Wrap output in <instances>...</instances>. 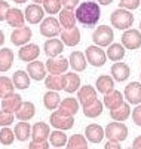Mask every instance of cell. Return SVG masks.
<instances>
[{
  "label": "cell",
  "instance_id": "obj_1",
  "mask_svg": "<svg viewBox=\"0 0 141 149\" xmlns=\"http://www.w3.org/2000/svg\"><path fill=\"white\" fill-rule=\"evenodd\" d=\"M76 19H77L82 26L85 27H94L95 24L100 21L101 17V9L98 3L94 2H83L80 3L74 10Z\"/></svg>",
  "mask_w": 141,
  "mask_h": 149
},
{
  "label": "cell",
  "instance_id": "obj_2",
  "mask_svg": "<svg viewBox=\"0 0 141 149\" xmlns=\"http://www.w3.org/2000/svg\"><path fill=\"white\" fill-rule=\"evenodd\" d=\"M110 22L113 27H116L118 30H129L134 24V15L126 9H116L113 10V14L110 15Z\"/></svg>",
  "mask_w": 141,
  "mask_h": 149
},
{
  "label": "cell",
  "instance_id": "obj_3",
  "mask_svg": "<svg viewBox=\"0 0 141 149\" xmlns=\"http://www.w3.org/2000/svg\"><path fill=\"white\" fill-rule=\"evenodd\" d=\"M85 57L88 60V63L94 67H102L106 64V61L109 60L106 51L101 46H97V45L88 46L86 51H85Z\"/></svg>",
  "mask_w": 141,
  "mask_h": 149
},
{
  "label": "cell",
  "instance_id": "obj_4",
  "mask_svg": "<svg viewBox=\"0 0 141 149\" xmlns=\"http://www.w3.org/2000/svg\"><path fill=\"white\" fill-rule=\"evenodd\" d=\"M114 39V33H113V29L109 27V26H100L95 29L94 34H92V40L97 46H110L111 42Z\"/></svg>",
  "mask_w": 141,
  "mask_h": 149
},
{
  "label": "cell",
  "instance_id": "obj_5",
  "mask_svg": "<svg viewBox=\"0 0 141 149\" xmlns=\"http://www.w3.org/2000/svg\"><path fill=\"white\" fill-rule=\"evenodd\" d=\"M106 137L114 142H123L128 137V127L123 122H110L106 127Z\"/></svg>",
  "mask_w": 141,
  "mask_h": 149
},
{
  "label": "cell",
  "instance_id": "obj_6",
  "mask_svg": "<svg viewBox=\"0 0 141 149\" xmlns=\"http://www.w3.org/2000/svg\"><path fill=\"white\" fill-rule=\"evenodd\" d=\"M39 29H40V34L45 36V37H49V39H54L55 36L61 34V30H62L59 21L57 18H54V17L45 18L40 22V27Z\"/></svg>",
  "mask_w": 141,
  "mask_h": 149
},
{
  "label": "cell",
  "instance_id": "obj_7",
  "mask_svg": "<svg viewBox=\"0 0 141 149\" xmlns=\"http://www.w3.org/2000/svg\"><path fill=\"white\" fill-rule=\"evenodd\" d=\"M122 45L129 51H135V49L141 48V31L137 29L126 30L122 34Z\"/></svg>",
  "mask_w": 141,
  "mask_h": 149
},
{
  "label": "cell",
  "instance_id": "obj_8",
  "mask_svg": "<svg viewBox=\"0 0 141 149\" xmlns=\"http://www.w3.org/2000/svg\"><path fill=\"white\" fill-rule=\"evenodd\" d=\"M68 60L64 58V57H54V58H49L46 60V70L50 73V74H64L67 73L68 70Z\"/></svg>",
  "mask_w": 141,
  "mask_h": 149
},
{
  "label": "cell",
  "instance_id": "obj_9",
  "mask_svg": "<svg viewBox=\"0 0 141 149\" xmlns=\"http://www.w3.org/2000/svg\"><path fill=\"white\" fill-rule=\"evenodd\" d=\"M49 122L55 130H62V131H67L70 128H73L74 125V118L73 116H64L58 112H54L49 118Z\"/></svg>",
  "mask_w": 141,
  "mask_h": 149
},
{
  "label": "cell",
  "instance_id": "obj_10",
  "mask_svg": "<svg viewBox=\"0 0 141 149\" xmlns=\"http://www.w3.org/2000/svg\"><path fill=\"white\" fill-rule=\"evenodd\" d=\"M39 55H40V48L37 43H27V45L21 46V49L18 51V57H19L21 61H24V63L36 61Z\"/></svg>",
  "mask_w": 141,
  "mask_h": 149
},
{
  "label": "cell",
  "instance_id": "obj_11",
  "mask_svg": "<svg viewBox=\"0 0 141 149\" xmlns=\"http://www.w3.org/2000/svg\"><path fill=\"white\" fill-rule=\"evenodd\" d=\"M25 21H28L30 24H39L45 19V9L40 6V5H28L25 8Z\"/></svg>",
  "mask_w": 141,
  "mask_h": 149
},
{
  "label": "cell",
  "instance_id": "obj_12",
  "mask_svg": "<svg viewBox=\"0 0 141 149\" xmlns=\"http://www.w3.org/2000/svg\"><path fill=\"white\" fill-rule=\"evenodd\" d=\"M31 29L30 27H19V29H15L10 34V42L14 43L15 46H24L27 45L31 39Z\"/></svg>",
  "mask_w": 141,
  "mask_h": 149
},
{
  "label": "cell",
  "instance_id": "obj_13",
  "mask_svg": "<svg viewBox=\"0 0 141 149\" xmlns=\"http://www.w3.org/2000/svg\"><path fill=\"white\" fill-rule=\"evenodd\" d=\"M125 98L129 104L141 103V82H131L125 86Z\"/></svg>",
  "mask_w": 141,
  "mask_h": 149
},
{
  "label": "cell",
  "instance_id": "obj_14",
  "mask_svg": "<svg viewBox=\"0 0 141 149\" xmlns=\"http://www.w3.org/2000/svg\"><path fill=\"white\" fill-rule=\"evenodd\" d=\"M57 112L61 113V115H64V116H74L79 112V102L73 97L64 98V100H61Z\"/></svg>",
  "mask_w": 141,
  "mask_h": 149
},
{
  "label": "cell",
  "instance_id": "obj_15",
  "mask_svg": "<svg viewBox=\"0 0 141 149\" xmlns=\"http://www.w3.org/2000/svg\"><path fill=\"white\" fill-rule=\"evenodd\" d=\"M61 40L67 46H77L80 42V30L77 27L73 29H62L61 30Z\"/></svg>",
  "mask_w": 141,
  "mask_h": 149
},
{
  "label": "cell",
  "instance_id": "obj_16",
  "mask_svg": "<svg viewBox=\"0 0 141 149\" xmlns=\"http://www.w3.org/2000/svg\"><path fill=\"white\" fill-rule=\"evenodd\" d=\"M110 73H111V78L116 81V82H125L131 74V69L126 63H114L110 69Z\"/></svg>",
  "mask_w": 141,
  "mask_h": 149
},
{
  "label": "cell",
  "instance_id": "obj_17",
  "mask_svg": "<svg viewBox=\"0 0 141 149\" xmlns=\"http://www.w3.org/2000/svg\"><path fill=\"white\" fill-rule=\"evenodd\" d=\"M77 98H79V103L82 104V107L88 106L97 100V90L91 85H83L77 91Z\"/></svg>",
  "mask_w": 141,
  "mask_h": 149
},
{
  "label": "cell",
  "instance_id": "obj_18",
  "mask_svg": "<svg viewBox=\"0 0 141 149\" xmlns=\"http://www.w3.org/2000/svg\"><path fill=\"white\" fill-rule=\"evenodd\" d=\"M25 72H27L30 74V78L34 79V81H43L46 78V66H45V63L37 61V60L28 63Z\"/></svg>",
  "mask_w": 141,
  "mask_h": 149
},
{
  "label": "cell",
  "instance_id": "obj_19",
  "mask_svg": "<svg viewBox=\"0 0 141 149\" xmlns=\"http://www.w3.org/2000/svg\"><path fill=\"white\" fill-rule=\"evenodd\" d=\"M104 128L98 124H91L85 128V137L88 139V142H92V143H101L102 139H104Z\"/></svg>",
  "mask_w": 141,
  "mask_h": 149
},
{
  "label": "cell",
  "instance_id": "obj_20",
  "mask_svg": "<svg viewBox=\"0 0 141 149\" xmlns=\"http://www.w3.org/2000/svg\"><path fill=\"white\" fill-rule=\"evenodd\" d=\"M49 134H50V130L46 122H36L31 127L33 142H45L49 139Z\"/></svg>",
  "mask_w": 141,
  "mask_h": 149
},
{
  "label": "cell",
  "instance_id": "obj_21",
  "mask_svg": "<svg viewBox=\"0 0 141 149\" xmlns=\"http://www.w3.org/2000/svg\"><path fill=\"white\" fill-rule=\"evenodd\" d=\"M6 22L9 24L10 27H14V29L24 27L25 15L22 14V10H21V9H18V8H10L9 12L6 14Z\"/></svg>",
  "mask_w": 141,
  "mask_h": 149
},
{
  "label": "cell",
  "instance_id": "obj_22",
  "mask_svg": "<svg viewBox=\"0 0 141 149\" xmlns=\"http://www.w3.org/2000/svg\"><path fill=\"white\" fill-rule=\"evenodd\" d=\"M2 109H5V110H8V112H17L19 107H21V104H22V98H21V95L19 94H17V93H12V94H9V95H6L5 98H2Z\"/></svg>",
  "mask_w": 141,
  "mask_h": 149
},
{
  "label": "cell",
  "instance_id": "obj_23",
  "mask_svg": "<svg viewBox=\"0 0 141 149\" xmlns=\"http://www.w3.org/2000/svg\"><path fill=\"white\" fill-rule=\"evenodd\" d=\"M45 86L50 91H61L66 86V74H48L45 78Z\"/></svg>",
  "mask_w": 141,
  "mask_h": 149
},
{
  "label": "cell",
  "instance_id": "obj_24",
  "mask_svg": "<svg viewBox=\"0 0 141 149\" xmlns=\"http://www.w3.org/2000/svg\"><path fill=\"white\" fill-rule=\"evenodd\" d=\"M58 21H59L62 29H73V27H76V22H77L74 10L73 9H67V8L61 9L59 15H58Z\"/></svg>",
  "mask_w": 141,
  "mask_h": 149
},
{
  "label": "cell",
  "instance_id": "obj_25",
  "mask_svg": "<svg viewBox=\"0 0 141 149\" xmlns=\"http://www.w3.org/2000/svg\"><path fill=\"white\" fill-rule=\"evenodd\" d=\"M123 103V94L118 90H113L107 94H104V100H102V104H104L109 110L116 109L118 106H120Z\"/></svg>",
  "mask_w": 141,
  "mask_h": 149
},
{
  "label": "cell",
  "instance_id": "obj_26",
  "mask_svg": "<svg viewBox=\"0 0 141 149\" xmlns=\"http://www.w3.org/2000/svg\"><path fill=\"white\" fill-rule=\"evenodd\" d=\"M43 48H45V54L49 58H54V57H58L64 51V43L61 39H48Z\"/></svg>",
  "mask_w": 141,
  "mask_h": 149
},
{
  "label": "cell",
  "instance_id": "obj_27",
  "mask_svg": "<svg viewBox=\"0 0 141 149\" xmlns=\"http://www.w3.org/2000/svg\"><path fill=\"white\" fill-rule=\"evenodd\" d=\"M88 66V60L83 52L80 51H73L70 54V67L74 72H83Z\"/></svg>",
  "mask_w": 141,
  "mask_h": 149
},
{
  "label": "cell",
  "instance_id": "obj_28",
  "mask_svg": "<svg viewBox=\"0 0 141 149\" xmlns=\"http://www.w3.org/2000/svg\"><path fill=\"white\" fill-rule=\"evenodd\" d=\"M131 107H129V103L128 102H123L120 106H118L116 109H111L110 110V116L113 121H118V122H122V121H126L131 115Z\"/></svg>",
  "mask_w": 141,
  "mask_h": 149
},
{
  "label": "cell",
  "instance_id": "obj_29",
  "mask_svg": "<svg viewBox=\"0 0 141 149\" xmlns=\"http://www.w3.org/2000/svg\"><path fill=\"white\" fill-rule=\"evenodd\" d=\"M36 115V106L31 102H22L21 107L15 112V116L19 121H30Z\"/></svg>",
  "mask_w": 141,
  "mask_h": 149
},
{
  "label": "cell",
  "instance_id": "obj_30",
  "mask_svg": "<svg viewBox=\"0 0 141 149\" xmlns=\"http://www.w3.org/2000/svg\"><path fill=\"white\" fill-rule=\"evenodd\" d=\"M64 74H66V86H64V91L68 93V94L79 91V88H80V78H79V74L76 72H67Z\"/></svg>",
  "mask_w": 141,
  "mask_h": 149
},
{
  "label": "cell",
  "instance_id": "obj_31",
  "mask_svg": "<svg viewBox=\"0 0 141 149\" xmlns=\"http://www.w3.org/2000/svg\"><path fill=\"white\" fill-rule=\"evenodd\" d=\"M95 86H97L98 93L107 94V93L114 90V79L111 76H109V74H101V76L97 79V82H95Z\"/></svg>",
  "mask_w": 141,
  "mask_h": 149
},
{
  "label": "cell",
  "instance_id": "obj_32",
  "mask_svg": "<svg viewBox=\"0 0 141 149\" xmlns=\"http://www.w3.org/2000/svg\"><path fill=\"white\" fill-rule=\"evenodd\" d=\"M30 81H31L30 74L24 70H17L14 73V76H12V82H14L15 88L18 90H27L30 86Z\"/></svg>",
  "mask_w": 141,
  "mask_h": 149
},
{
  "label": "cell",
  "instance_id": "obj_33",
  "mask_svg": "<svg viewBox=\"0 0 141 149\" xmlns=\"http://www.w3.org/2000/svg\"><path fill=\"white\" fill-rule=\"evenodd\" d=\"M14 133H15V139L17 140L25 142V140H28V137L31 136V125L27 121H21V122H18L15 125Z\"/></svg>",
  "mask_w": 141,
  "mask_h": 149
},
{
  "label": "cell",
  "instance_id": "obj_34",
  "mask_svg": "<svg viewBox=\"0 0 141 149\" xmlns=\"http://www.w3.org/2000/svg\"><path fill=\"white\" fill-rule=\"evenodd\" d=\"M14 64V52L9 48L0 49V72H8Z\"/></svg>",
  "mask_w": 141,
  "mask_h": 149
},
{
  "label": "cell",
  "instance_id": "obj_35",
  "mask_svg": "<svg viewBox=\"0 0 141 149\" xmlns=\"http://www.w3.org/2000/svg\"><path fill=\"white\" fill-rule=\"evenodd\" d=\"M125 57V46L122 43H111L107 49V58L118 63V61L123 60Z\"/></svg>",
  "mask_w": 141,
  "mask_h": 149
},
{
  "label": "cell",
  "instance_id": "obj_36",
  "mask_svg": "<svg viewBox=\"0 0 141 149\" xmlns=\"http://www.w3.org/2000/svg\"><path fill=\"white\" fill-rule=\"evenodd\" d=\"M61 103V97L58 94V91H48L45 95H43V104L48 110H55L58 109Z\"/></svg>",
  "mask_w": 141,
  "mask_h": 149
},
{
  "label": "cell",
  "instance_id": "obj_37",
  "mask_svg": "<svg viewBox=\"0 0 141 149\" xmlns=\"http://www.w3.org/2000/svg\"><path fill=\"white\" fill-rule=\"evenodd\" d=\"M66 149H88V139L82 134H73L70 136Z\"/></svg>",
  "mask_w": 141,
  "mask_h": 149
},
{
  "label": "cell",
  "instance_id": "obj_38",
  "mask_svg": "<svg viewBox=\"0 0 141 149\" xmlns=\"http://www.w3.org/2000/svg\"><path fill=\"white\" fill-rule=\"evenodd\" d=\"M83 115L86 118H98L101 113H102V102H100L98 98L91 103V104H88V106H83Z\"/></svg>",
  "mask_w": 141,
  "mask_h": 149
},
{
  "label": "cell",
  "instance_id": "obj_39",
  "mask_svg": "<svg viewBox=\"0 0 141 149\" xmlns=\"http://www.w3.org/2000/svg\"><path fill=\"white\" fill-rule=\"evenodd\" d=\"M68 142L67 139V134L64 133L62 130H55L49 134V143L55 146V148H61V146H66Z\"/></svg>",
  "mask_w": 141,
  "mask_h": 149
},
{
  "label": "cell",
  "instance_id": "obj_40",
  "mask_svg": "<svg viewBox=\"0 0 141 149\" xmlns=\"http://www.w3.org/2000/svg\"><path fill=\"white\" fill-rule=\"evenodd\" d=\"M15 90V85L10 78L8 76H0V98H5L6 95L12 94Z\"/></svg>",
  "mask_w": 141,
  "mask_h": 149
},
{
  "label": "cell",
  "instance_id": "obj_41",
  "mask_svg": "<svg viewBox=\"0 0 141 149\" xmlns=\"http://www.w3.org/2000/svg\"><path fill=\"white\" fill-rule=\"evenodd\" d=\"M42 5H43L45 12L49 15H55L58 12H61V9H62L61 0H43Z\"/></svg>",
  "mask_w": 141,
  "mask_h": 149
},
{
  "label": "cell",
  "instance_id": "obj_42",
  "mask_svg": "<svg viewBox=\"0 0 141 149\" xmlns=\"http://www.w3.org/2000/svg\"><path fill=\"white\" fill-rule=\"evenodd\" d=\"M15 140V133L12 131L10 128L8 127H3L2 130H0V143L5 145V146H9L12 145Z\"/></svg>",
  "mask_w": 141,
  "mask_h": 149
},
{
  "label": "cell",
  "instance_id": "obj_43",
  "mask_svg": "<svg viewBox=\"0 0 141 149\" xmlns=\"http://www.w3.org/2000/svg\"><path fill=\"white\" fill-rule=\"evenodd\" d=\"M14 119H15V116H14V113H12V112H8V110H5V109L0 110V125H2V127L10 125V124L14 122Z\"/></svg>",
  "mask_w": 141,
  "mask_h": 149
},
{
  "label": "cell",
  "instance_id": "obj_44",
  "mask_svg": "<svg viewBox=\"0 0 141 149\" xmlns=\"http://www.w3.org/2000/svg\"><path fill=\"white\" fill-rule=\"evenodd\" d=\"M140 3H141V0H120L119 6L126 10H134L140 6Z\"/></svg>",
  "mask_w": 141,
  "mask_h": 149
},
{
  "label": "cell",
  "instance_id": "obj_45",
  "mask_svg": "<svg viewBox=\"0 0 141 149\" xmlns=\"http://www.w3.org/2000/svg\"><path fill=\"white\" fill-rule=\"evenodd\" d=\"M10 6L6 0H0V21H6V14L9 12Z\"/></svg>",
  "mask_w": 141,
  "mask_h": 149
},
{
  "label": "cell",
  "instance_id": "obj_46",
  "mask_svg": "<svg viewBox=\"0 0 141 149\" xmlns=\"http://www.w3.org/2000/svg\"><path fill=\"white\" fill-rule=\"evenodd\" d=\"M131 115H132V121L135 122V125L141 127V104H138V106L131 112Z\"/></svg>",
  "mask_w": 141,
  "mask_h": 149
},
{
  "label": "cell",
  "instance_id": "obj_47",
  "mask_svg": "<svg viewBox=\"0 0 141 149\" xmlns=\"http://www.w3.org/2000/svg\"><path fill=\"white\" fill-rule=\"evenodd\" d=\"M28 149H49V142H31L28 145Z\"/></svg>",
  "mask_w": 141,
  "mask_h": 149
},
{
  "label": "cell",
  "instance_id": "obj_48",
  "mask_svg": "<svg viewBox=\"0 0 141 149\" xmlns=\"http://www.w3.org/2000/svg\"><path fill=\"white\" fill-rule=\"evenodd\" d=\"M61 3L67 9H74V8L79 6V0H61Z\"/></svg>",
  "mask_w": 141,
  "mask_h": 149
},
{
  "label": "cell",
  "instance_id": "obj_49",
  "mask_svg": "<svg viewBox=\"0 0 141 149\" xmlns=\"http://www.w3.org/2000/svg\"><path fill=\"white\" fill-rule=\"evenodd\" d=\"M104 149H122L120 142H114V140H109L104 145Z\"/></svg>",
  "mask_w": 141,
  "mask_h": 149
},
{
  "label": "cell",
  "instance_id": "obj_50",
  "mask_svg": "<svg viewBox=\"0 0 141 149\" xmlns=\"http://www.w3.org/2000/svg\"><path fill=\"white\" fill-rule=\"evenodd\" d=\"M132 149H141V136H138V137L134 139V142H132Z\"/></svg>",
  "mask_w": 141,
  "mask_h": 149
},
{
  "label": "cell",
  "instance_id": "obj_51",
  "mask_svg": "<svg viewBox=\"0 0 141 149\" xmlns=\"http://www.w3.org/2000/svg\"><path fill=\"white\" fill-rule=\"evenodd\" d=\"M97 2H98L100 5H102V6H109V5L113 3V0H97Z\"/></svg>",
  "mask_w": 141,
  "mask_h": 149
},
{
  "label": "cell",
  "instance_id": "obj_52",
  "mask_svg": "<svg viewBox=\"0 0 141 149\" xmlns=\"http://www.w3.org/2000/svg\"><path fill=\"white\" fill-rule=\"evenodd\" d=\"M3 43H5V33L0 30V46H2Z\"/></svg>",
  "mask_w": 141,
  "mask_h": 149
},
{
  "label": "cell",
  "instance_id": "obj_53",
  "mask_svg": "<svg viewBox=\"0 0 141 149\" xmlns=\"http://www.w3.org/2000/svg\"><path fill=\"white\" fill-rule=\"evenodd\" d=\"M14 2H15V3H25L27 0H14Z\"/></svg>",
  "mask_w": 141,
  "mask_h": 149
},
{
  "label": "cell",
  "instance_id": "obj_54",
  "mask_svg": "<svg viewBox=\"0 0 141 149\" xmlns=\"http://www.w3.org/2000/svg\"><path fill=\"white\" fill-rule=\"evenodd\" d=\"M33 3H36V5H39V3H43V0H33Z\"/></svg>",
  "mask_w": 141,
  "mask_h": 149
},
{
  "label": "cell",
  "instance_id": "obj_55",
  "mask_svg": "<svg viewBox=\"0 0 141 149\" xmlns=\"http://www.w3.org/2000/svg\"><path fill=\"white\" fill-rule=\"evenodd\" d=\"M140 31H141V21H140Z\"/></svg>",
  "mask_w": 141,
  "mask_h": 149
},
{
  "label": "cell",
  "instance_id": "obj_56",
  "mask_svg": "<svg viewBox=\"0 0 141 149\" xmlns=\"http://www.w3.org/2000/svg\"><path fill=\"white\" fill-rule=\"evenodd\" d=\"M55 149H61V148H55Z\"/></svg>",
  "mask_w": 141,
  "mask_h": 149
},
{
  "label": "cell",
  "instance_id": "obj_57",
  "mask_svg": "<svg viewBox=\"0 0 141 149\" xmlns=\"http://www.w3.org/2000/svg\"><path fill=\"white\" fill-rule=\"evenodd\" d=\"M128 149H132V148H128Z\"/></svg>",
  "mask_w": 141,
  "mask_h": 149
},
{
  "label": "cell",
  "instance_id": "obj_58",
  "mask_svg": "<svg viewBox=\"0 0 141 149\" xmlns=\"http://www.w3.org/2000/svg\"><path fill=\"white\" fill-rule=\"evenodd\" d=\"M140 78H141V74H140Z\"/></svg>",
  "mask_w": 141,
  "mask_h": 149
},
{
  "label": "cell",
  "instance_id": "obj_59",
  "mask_svg": "<svg viewBox=\"0 0 141 149\" xmlns=\"http://www.w3.org/2000/svg\"><path fill=\"white\" fill-rule=\"evenodd\" d=\"M140 64H141V63H140Z\"/></svg>",
  "mask_w": 141,
  "mask_h": 149
}]
</instances>
